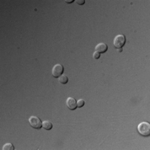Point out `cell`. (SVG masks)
I'll use <instances>...</instances> for the list:
<instances>
[{
  "mask_svg": "<svg viewBox=\"0 0 150 150\" xmlns=\"http://www.w3.org/2000/svg\"><path fill=\"white\" fill-rule=\"evenodd\" d=\"M66 104L70 110H74L77 108V101L73 98H68L66 100Z\"/></svg>",
  "mask_w": 150,
  "mask_h": 150,
  "instance_id": "cell-5",
  "label": "cell"
},
{
  "mask_svg": "<svg viewBox=\"0 0 150 150\" xmlns=\"http://www.w3.org/2000/svg\"><path fill=\"white\" fill-rule=\"evenodd\" d=\"M138 131L142 136L148 137L150 135V124L147 122L139 123L138 126Z\"/></svg>",
  "mask_w": 150,
  "mask_h": 150,
  "instance_id": "cell-1",
  "label": "cell"
},
{
  "mask_svg": "<svg viewBox=\"0 0 150 150\" xmlns=\"http://www.w3.org/2000/svg\"><path fill=\"white\" fill-rule=\"evenodd\" d=\"M68 81V77H67L66 75L62 74L60 77H58V82L60 83V84H67Z\"/></svg>",
  "mask_w": 150,
  "mask_h": 150,
  "instance_id": "cell-8",
  "label": "cell"
},
{
  "mask_svg": "<svg viewBox=\"0 0 150 150\" xmlns=\"http://www.w3.org/2000/svg\"><path fill=\"white\" fill-rule=\"evenodd\" d=\"M126 43V38L123 34H118L113 39V45L116 48H122Z\"/></svg>",
  "mask_w": 150,
  "mask_h": 150,
  "instance_id": "cell-3",
  "label": "cell"
},
{
  "mask_svg": "<svg viewBox=\"0 0 150 150\" xmlns=\"http://www.w3.org/2000/svg\"><path fill=\"white\" fill-rule=\"evenodd\" d=\"M42 127L45 130H50L53 128V124H52V123L49 122V121H43Z\"/></svg>",
  "mask_w": 150,
  "mask_h": 150,
  "instance_id": "cell-7",
  "label": "cell"
},
{
  "mask_svg": "<svg viewBox=\"0 0 150 150\" xmlns=\"http://www.w3.org/2000/svg\"><path fill=\"white\" fill-rule=\"evenodd\" d=\"M93 57H94V59H99L100 58V53L95 51L94 53V54H93Z\"/></svg>",
  "mask_w": 150,
  "mask_h": 150,
  "instance_id": "cell-11",
  "label": "cell"
},
{
  "mask_svg": "<svg viewBox=\"0 0 150 150\" xmlns=\"http://www.w3.org/2000/svg\"><path fill=\"white\" fill-rule=\"evenodd\" d=\"M107 50H108V45L104 43H100L99 44H97L96 47H95V51L99 53H105Z\"/></svg>",
  "mask_w": 150,
  "mask_h": 150,
  "instance_id": "cell-6",
  "label": "cell"
},
{
  "mask_svg": "<svg viewBox=\"0 0 150 150\" xmlns=\"http://www.w3.org/2000/svg\"><path fill=\"white\" fill-rule=\"evenodd\" d=\"M63 66L62 64H56V65L53 66V69H52V75L54 78H58L60 77L62 74L63 73Z\"/></svg>",
  "mask_w": 150,
  "mask_h": 150,
  "instance_id": "cell-4",
  "label": "cell"
},
{
  "mask_svg": "<svg viewBox=\"0 0 150 150\" xmlns=\"http://www.w3.org/2000/svg\"><path fill=\"white\" fill-rule=\"evenodd\" d=\"M3 150H14V147L12 143H5L4 146H3Z\"/></svg>",
  "mask_w": 150,
  "mask_h": 150,
  "instance_id": "cell-9",
  "label": "cell"
},
{
  "mask_svg": "<svg viewBox=\"0 0 150 150\" xmlns=\"http://www.w3.org/2000/svg\"><path fill=\"white\" fill-rule=\"evenodd\" d=\"M84 105V99H79V101H77V107L82 108Z\"/></svg>",
  "mask_w": 150,
  "mask_h": 150,
  "instance_id": "cell-10",
  "label": "cell"
},
{
  "mask_svg": "<svg viewBox=\"0 0 150 150\" xmlns=\"http://www.w3.org/2000/svg\"><path fill=\"white\" fill-rule=\"evenodd\" d=\"M28 122H29L30 126L35 129H40L42 128L43 123L40 118L37 117V116H31V117L28 118Z\"/></svg>",
  "mask_w": 150,
  "mask_h": 150,
  "instance_id": "cell-2",
  "label": "cell"
},
{
  "mask_svg": "<svg viewBox=\"0 0 150 150\" xmlns=\"http://www.w3.org/2000/svg\"><path fill=\"white\" fill-rule=\"evenodd\" d=\"M75 2H76L78 4H79V5H83V4H84L85 0H76V1H75Z\"/></svg>",
  "mask_w": 150,
  "mask_h": 150,
  "instance_id": "cell-12",
  "label": "cell"
},
{
  "mask_svg": "<svg viewBox=\"0 0 150 150\" xmlns=\"http://www.w3.org/2000/svg\"><path fill=\"white\" fill-rule=\"evenodd\" d=\"M65 2L67 3V4H71V3L73 2V0H69V1H68V0H66Z\"/></svg>",
  "mask_w": 150,
  "mask_h": 150,
  "instance_id": "cell-13",
  "label": "cell"
}]
</instances>
